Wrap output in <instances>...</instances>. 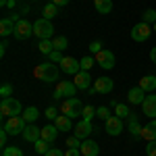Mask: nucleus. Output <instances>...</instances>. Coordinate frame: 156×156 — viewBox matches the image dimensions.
Listing matches in <instances>:
<instances>
[{"mask_svg":"<svg viewBox=\"0 0 156 156\" xmlns=\"http://www.w3.org/2000/svg\"><path fill=\"white\" fill-rule=\"evenodd\" d=\"M100 50H102V44H100V42H92V44H90V52H92V54H98Z\"/></svg>","mask_w":156,"mask_h":156,"instance_id":"nucleus-43","label":"nucleus"},{"mask_svg":"<svg viewBox=\"0 0 156 156\" xmlns=\"http://www.w3.org/2000/svg\"><path fill=\"white\" fill-rule=\"evenodd\" d=\"M142 110H144L146 117H150V119H156V94H150V96H146V100L142 102Z\"/></svg>","mask_w":156,"mask_h":156,"instance_id":"nucleus-14","label":"nucleus"},{"mask_svg":"<svg viewBox=\"0 0 156 156\" xmlns=\"http://www.w3.org/2000/svg\"><path fill=\"white\" fill-rule=\"evenodd\" d=\"M37 48H40V52H44L46 56H48L50 52H54V46H52V40H40Z\"/></svg>","mask_w":156,"mask_h":156,"instance_id":"nucleus-29","label":"nucleus"},{"mask_svg":"<svg viewBox=\"0 0 156 156\" xmlns=\"http://www.w3.org/2000/svg\"><path fill=\"white\" fill-rule=\"evenodd\" d=\"M54 125H56L58 131H71L73 129V123H71V119H69L67 115H58V117L54 119Z\"/></svg>","mask_w":156,"mask_h":156,"instance_id":"nucleus-22","label":"nucleus"},{"mask_svg":"<svg viewBox=\"0 0 156 156\" xmlns=\"http://www.w3.org/2000/svg\"><path fill=\"white\" fill-rule=\"evenodd\" d=\"M36 75L40 79H44L46 83H52V81H56L60 75V67H56L54 62H42L40 67L36 69Z\"/></svg>","mask_w":156,"mask_h":156,"instance_id":"nucleus-2","label":"nucleus"},{"mask_svg":"<svg viewBox=\"0 0 156 156\" xmlns=\"http://www.w3.org/2000/svg\"><path fill=\"white\" fill-rule=\"evenodd\" d=\"M94 62H96V60L92 58V56H83V58L79 60V65H81V71H90Z\"/></svg>","mask_w":156,"mask_h":156,"instance_id":"nucleus-35","label":"nucleus"},{"mask_svg":"<svg viewBox=\"0 0 156 156\" xmlns=\"http://www.w3.org/2000/svg\"><path fill=\"white\" fill-rule=\"evenodd\" d=\"M12 94V85L11 83H2V87H0V96L2 98H11Z\"/></svg>","mask_w":156,"mask_h":156,"instance_id":"nucleus-38","label":"nucleus"},{"mask_svg":"<svg viewBox=\"0 0 156 156\" xmlns=\"http://www.w3.org/2000/svg\"><path fill=\"white\" fill-rule=\"evenodd\" d=\"M48 150H50V148H48V142L40 137V140L36 142V152H37V154H42V156H44L46 152H48Z\"/></svg>","mask_w":156,"mask_h":156,"instance_id":"nucleus-33","label":"nucleus"},{"mask_svg":"<svg viewBox=\"0 0 156 156\" xmlns=\"http://www.w3.org/2000/svg\"><path fill=\"white\" fill-rule=\"evenodd\" d=\"M96 62L102 67V69H112V67H115V54H112V50L102 48L96 54Z\"/></svg>","mask_w":156,"mask_h":156,"instance_id":"nucleus-11","label":"nucleus"},{"mask_svg":"<svg viewBox=\"0 0 156 156\" xmlns=\"http://www.w3.org/2000/svg\"><path fill=\"white\" fill-rule=\"evenodd\" d=\"M112 87H115V83H112L110 77H98L96 83L90 87V94H92V96H96V94H110Z\"/></svg>","mask_w":156,"mask_h":156,"instance_id":"nucleus-5","label":"nucleus"},{"mask_svg":"<svg viewBox=\"0 0 156 156\" xmlns=\"http://www.w3.org/2000/svg\"><path fill=\"white\" fill-rule=\"evenodd\" d=\"M75 92H77V85L73 83V81H60L56 85V90H54V98L58 100V98L67 96V98H73L75 96Z\"/></svg>","mask_w":156,"mask_h":156,"instance_id":"nucleus-9","label":"nucleus"},{"mask_svg":"<svg viewBox=\"0 0 156 156\" xmlns=\"http://www.w3.org/2000/svg\"><path fill=\"white\" fill-rule=\"evenodd\" d=\"M73 83L77 85V90H90V85H92V77H90V73H87V71H79L77 75H75Z\"/></svg>","mask_w":156,"mask_h":156,"instance_id":"nucleus-17","label":"nucleus"},{"mask_svg":"<svg viewBox=\"0 0 156 156\" xmlns=\"http://www.w3.org/2000/svg\"><path fill=\"white\" fill-rule=\"evenodd\" d=\"M21 135H23L25 142H34V144H36L37 140L42 137V129H40V127H36L34 123H29V125L23 129V133H21Z\"/></svg>","mask_w":156,"mask_h":156,"instance_id":"nucleus-15","label":"nucleus"},{"mask_svg":"<svg viewBox=\"0 0 156 156\" xmlns=\"http://www.w3.org/2000/svg\"><path fill=\"white\" fill-rule=\"evenodd\" d=\"M60 112L62 115H67L69 119H77V117H81V112H83V104H81V100L79 98H67V100H62V104H60Z\"/></svg>","mask_w":156,"mask_h":156,"instance_id":"nucleus-1","label":"nucleus"},{"mask_svg":"<svg viewBox=\"0 0 156 156\" xmlns=\"http://www.w3.org/2000/svg\"><path fill=\"white\" fill-rule=\"evenodd\" d=\"M31 34H34V25L29 23L27 19H21L19 23L15 25V34H12V36L17 37V40H27Z\"/></svg>","mask_w":156,"mask_h":156,"instance_id":"nucleus-10","label":"nucleus"},{"mask_svg":"<svg viewBox=\"0 0 156 156\" xmlns=\"http://www.w3.org/2000/svg\"><path fill=\"white\" fill-rule=\"evenodd\" d=\"M9 135H11V133L2 127V131H0V146H2V148H6V140H9Z\"/></svg>","mask_w":156,"mask_h":156,"instance_id":"nucleus-41","label":"nucleus"},{"mask_svg":"<svg viewBox=\"0 0 156 156\" xmlns=\"http://www.w3.org/2000/svg\"><path fill=\"white\" fill-rule=\"evenodd\" d=\"M46 117H48V119H52V121H54V119H56V117H58V110H56V108H54V106H48V108H46Z\"/></svg>","mask_w":156,"mask_h":156,"instance_id":"nucleus-42","label":"nucleus"},{"mask_svg":"<svg viewBox=\"0 0 156 156\" xmlns=\"http://www.w3.org/2000/svg\"><path fill=\"white\" fill-rule=\"evenodd\" d=\"M115 115H117L119 119H129L131 112H129V106H127V104H117V106H115Z\"/></svg>","mask_w":156,"mask_h":156,"instance_id":"nucleus-30","label":"nucleus"},{"mask_svg":"<svg viewBox=\"0 0 156 156\" xmlns=\"http://www.w3.org/2000/svg\"><path fill=\"white\" fill-rule=\"evenodd\" d=\"M44 156H65V152H62V150H58V148H50Z\"/></svg>","mask_w":156,"mask_h":156,"instance_id":"nucleus-44","label":"nucleus"},{"mask_svg":"<svg viewBox=\"0 0 156 156\" xmlns=\"http://www.w3.org/2000/svg\"><path fill=\"white\" fill-rule=\"evenodd\" d=\"M56 137H58V129H56V125H46V127H42V140H46L48 144H52Z\"/></svg>","mask_w":156,"mask_h":156,"instance_id":"nucleus-21","label":"nucleus"},{"mask_svg":"<svg viewBox=\"0 0 156 156\" xmlns=\"http://www.w3.org/2000/svg\"><path fill=\"white\" fill-rule=\"evenodd\" d=\"M73 131H75V135L79 137V140H87V135L94 131V127H92V121L87 119H79V123L73 127Z\"/></svg>","mask_w":156,"mask_h":156,"instance_id":"nucleus-12","label":"nucleus"},{"mask_svg":"<svg viewBox=\"0 0 156 156\" xmlns=\"http://www.w3.org/2000/svg\"><path fill=\"white\" fill-rule=\"evenodd\" d=\"M152 31H156V23H154V27H152Z\"/></svg>","mask_w":156,"mask_h":156,"instance_id":"nucleus-50","label":"nucleus"},{"mask_svg":"<svg viewBox=\"0 0 156 156\" xmlns=\"http://www.w3.org/2000/svg\"><path fill=\"white\" fill-rule=\"evenodd\" d=\"M96 117H100V119H110V117H112V115H110V108L108 106H98L96 108Z\"/></svg>","mask_w":156,"mask_h":156,"instance_id":"nucleus-34","label":"nucleus"},{"mask_svg":"<svg viewBox=\"0 0 156 156\" xmlns=\"http://www.w3.org/2000/svg\"><path fill=\"white\" fill-rule=\"evenodd\" d=\"M27 127V123L25 119L19 115V117H9V121L4 123V129L11 133V135H19V133H23V129Z\"/></svg>","mask_w":156,"mask_h":156,"instance_id":"nucleus-6","label":"nucleus"},{"mask_svg":"<svg viewBox=\"0 0 156 156\" xmlns=\"http://www.w3.org/2000/svg\"><path fill=\"white\" fill-rule=\"evenodd\" d=\"M129 131H131L133 140H140V137H142V127H140L135 115H129Z\"/></svg>","mask_w":156,"mask_h":156,"instance_id":"nucleus-24","label":"nucleus"},{"mask_svg":"<svg viewBox=\"0 0 156 156\" xmlns=\"http://www.w3.org/2000/svg\"><path fill=\"white\" fill-rule=\"evenodd\" d=\"M142 21H144V23H156V11L154 9H148V11H144L142 12Z\"/></svg>","mask_w":156,"mask_h":156,"instance_id":"nucleus-31","label":"nucleus"},{"mask_svg":"<svg viewBox=\"0 0 156 156\" xmlns=\"http://www.w3.org/2000/svg\"><path fill=\"white\" fill-rule=\"evenodd\" d=\"M65 146H67V148H81V140H79L77 135H73V137H69V140L65 142Z\"/></svg>","mask_w":156,"mask_h":156,"instance_id":"nucleus-37","label":"nucleus"},{"mask_svg":"<svg viewBox=\"0 0 156 156\" xmlns=\"http://www.w3.org/2000/svg\"><path fill=\"white\" fill-rule=\"evenodd\" d=\"M34 36H37L40 40H52L54 36V27L50 23V19H37L36 23H34Z\"/></svg>","mask_w":156,"mask_h":156,"instance_id":"nucleus-4","label":"nucleus"},{"mask_svg":"<svg viewBox=\"0 0 156 156\" xmlns=\"http://www.w3.org/2000/svg\"><path fill=\"white\" fill-rule=\"evenodd\" d=\"M106 133L108 135H121L123 133V119H119L117 115L115 117H110V119H106Z\"/></svg>","mask_w":156,"mask_h":156,"instance_id":"nucleus-13","label":"nucleus"},{"mask_svg":"<svg viewBox=\"0 0 156 156\" xmlns=\"http://www.w3.org/2000/svg\"><path fill=\"white\" fill-rule=\"evenodd\" d=\"M94 6L100 15H108L112 11V0H94Z\"/></svg>","mask_w":156,"mask_h":156,"instance_id":"nucleus-26","label":"nucleus"},{"mask_svg":"<svg viewBox=\"0 0 156 156\" xmlns=\"http://www.w3.org/2000/svg\"><path fill=\"white\" fill-rule=\"evenodd\" d=\"M6 46H9L6 42H2V44H0V56H4V54H6Z\"/></svg>","mask_w":156,"mask_h":156,"instance_id":"nucleus-46","label":"nucleus"},{"mask_svg":"<svg viewBox=\"0 0 156 156\" xmlns=\"http://www.w3.org/2000/svg\"><path fill=\"white\" fill-rule=\"evenodd\" d=\"M58 15V6L54 4V2H50V4H46L44 9H42V17L44 19H54Z\"/></svg>","mask_w":156,"mask_h":156,"instance_id":"nucleus-27","label":"nucleus"},{"mask_svg":"<svg viewBox=\"0 0 156 156\" xmlns=\"http://www.w3.org/2000/svg\"><path fill=\"white\" fill-rule=\"evenodd\" d=\"M15 21H12L11 17H4L2 21H0V34H2V37L11 36V34H15Z\"/></svg>","mask_w":156,"mask_h":156,"instance_id":"nucleus-20","label":"nucleus"},{"mask_svg":"<svg viewBox=\"0 0 156 156\" xmlns=\"http://www.w3.org/2000/svg\"><path fill=\"white\" fill-rule=\"evenodd\" d=\"M79 154H81V150H79V148H69V150L65 152V156H79Z\"/></svg>","mask_w":156,"mask_h":156,"instance_id":"nucleus-45","label":"nucleus"},{"mask_svg":"<svg viewBox=\"0 0 156 156\" xmlns=\"http://www.w3.org/2000/svg\"><path fill=\"white\" fill-rule=\"evenodd\" d=\"M127 100H129V104H142L146 100V92L137 85V87H131L129 92H127Z\"/></svg>","mask_w":156,"mask_h":156,"instance_id":"nucleus-18","label":"nucleus"},{"mask_svg":"<svg viewBox=\"0 0 156 156\" xmlns=\"http://www.w3.org/2000/svg\"><path fill=\"white\" fill-rule=\"evenodd\" d=\"M15 4H17V0H9V4H6V6H9V9H15Z\"/></svg>","mask_w":156,"mask_h":156,"instance_id":"nucleus-49","label":"nucleus"},{"mask_svg":"<svg viewBox=\"0 0 156 156\" xmlns=\"http://www.w3.org/2000/svg\"><path fill=\"white\" fill-rule=\"evenodd\" d=\"M52 46H54V50H65L67 46H69V40L65 36H56V37H52Z\"/></svg>","mask_w":156,"mask_h":156,"instance_id":"nucleus-28","label":"nucleus"},{"mask_svg":"<svg viewBox=\"0 0 156 156\" xmlns=\"http://www.w3.org/2000/svg\"><path fill=\"white\" fill-rule=\"evenodd\" d=\"M52 2H54L56 6H65V4H69L71 0H52Z\"/></svg>","mask_w":156,"mask_h":156,"instance_id":"nucleus-47","label":"nucleus"},{"mask_svg":"<svg viewBox=\"0 0 156 156\" xmlns=\"http://www.w3.org/2000/svg\"><path fill=\"white\" fill-rule=\"evenodd\" d=\"M21 117L25 119V123L29 125V123H36L37 117H40V110H37L36 106H29V108H25L23 112H21Z\"/></svg>","mask_w":156,"mask_h":156,"instance_id":"nucleus-25","label":"nucleus"},{"mask_svg":"<svg viewBox=\"0 0 156 156\" xmlns=\"http://www.w3.org/2000/svg\"><path fill=\"white\" fill-rule=\"evenodd\" d=\"M146 154L148 156H156V140L154 142H148V146H146Z\"/></svg>","mask_w":156,"mask_h":156,"instance_id":"nucleus-39","label":"nucleus"},{"mask_svg":"<svg viewBox=\"0 0 156 156\" xmlns=\"http://www.w3.org/2000/svg\"><path fill=\"white\" fill-rule=\"evenodd\" d=\"M142 137L146 142H154L156 140V119H152L146 127H142Z\"/></svg>","mask_w":156,"mask_h":156,"instance_id":"nucleus-19","label":"nucleus"},{"mask_svg":"<svg viewBox=\"0 0 156 156\" xmlns=\"http://www.w3.org/2000/svg\"><path fill=\"white\" fill-rule=\"evenodd\" d=\"M48 58L52 60V62H60V60L65 58V56H62V54H60L58 50H54V52H50V54H48Z\"/></svg>","mask_w":156,"mask_h":156,"instance_id":"nucleus-40","label":"nucleus"},{"mask_svg":"<svg viewBox=\"0 0 156 156\" xmlns=\"http://www.w3.org/2000/svg\"><path fill=\"white\" fill-rule=\"evenodd\" d=\"M60 71L67 73V75H77V73L81 71V65H79V60H75L73 56H65V58L58 62Z\"/></svg>","mask_w":156,"mask_h":156,"instance_id":"nucleus-8","label":"nucleus"},{"mask_svg":"<svg viewBox=\"0 0 156 156\" xmlns=\"http://www.w3.org/2000/svg\"><path fill=\"white\" fill-rule=\"evenodd\" d=\"M150 58H152V62H156V46L150 50Z\"/></svg>","mask_w":156,"mask_h":156,"instance_id":"nucleus-48","label":"nucleus"},{"mask_svg":"<svg viewBox=\"0 0 156 156\" xmlns=\"http://www.w3.org/2000/svg\"><path fill=\"white\" fill-rule=\"evenodd\" d=\"M94 115H96V108H94V106H83V112H81V119L92 121V119H94Z\"/></svg>","mask_w":156,"mask_h":156,"instance_id":"nucleus-36","label":"nucleus"},{"mask_svg":"<svg viewBox=\"0 0 156 156\" xmlns=\"http://www.w3.org/2000/svg\"><path fill=\"white\" fill-rule=\"evenodd\" d=\"M140 87H142L144 92H148V94L154 92L156 90V77L154 75H146V77H142V79H140Z\"/></svg>","mask_w":156,"mask_h":156,"instance_id":"nucleus-23","label":"nucleus"},{"mask_svg":"<svg viewBox=\"0 0 156 156\" xmlns=\"http://www.w3.org/2000/svg\"><path fill=\"white\" fill-rule=\"evenodd\" d=\"M2 156H23V152H21V148H17V146H6V148L2 150Z\"/></svg>","mask_w":156,"mask_h":156,"instance_id":"nucleus-32","label":"nucleus"},{"mask_svg":"<svg viewBox=\"0 0 156 156\" xmlns=\"http://www.w3.org/2000/svg\"><path fill=\"white\" fill-rule=\"evenodd\" d=\"M152 36V27L148 23H137V25H133V29H131V40H135V42H146L148 37Z\"/></svg>","mask_w":156,"mask_h":156,"instance_id":"nucleus-7","label":"nucleus"},{"mask_svg":"<svg viewBox=\"0 0 156 156\" xmlns=\"http://www.w3.org/2000/svg\"><path fill=\"white\" fill-rule=\"evenodd\" d=\"M21 112H23V106H21L19 100H15V98H2V102H0V115L2 117H19Z\"/></svg>","mask_w":156,"mask_h":156,"instance_id":"nucleus-3","label":"nucleus"},{"mask_svg":"<svg viewBox=\"0 0 156 156\" xmlns=\"http://www.w3.org/2000/svg\"><path fill=\"white\" fill-rule=\"evenodd\" d=\"M79 150H81V156H98L100 154V146L94 140H83Z\"/></svg>","mask_w":156,"mask_h":156,"instance_id":"nucleus-16","label":"nucleus"}]
</instances>
